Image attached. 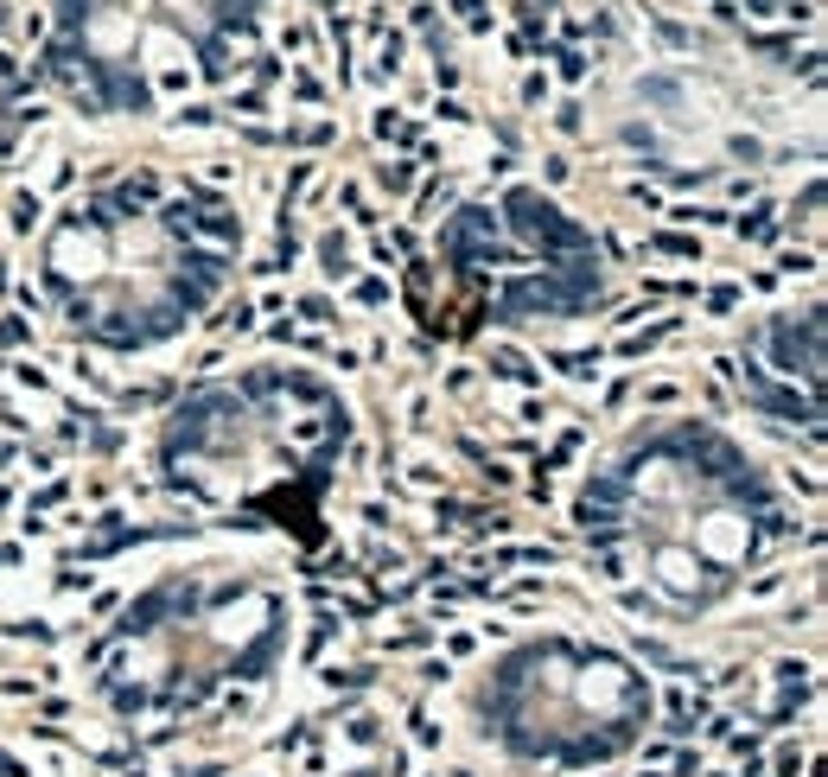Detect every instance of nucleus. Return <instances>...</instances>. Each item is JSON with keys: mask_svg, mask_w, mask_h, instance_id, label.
Segmentation results:
<instances>
[{"mask_svg": "<svg viewBox=\"0 0 828 777\" xmlns=\"http://www.w3.org/2000/svg\"><path fill=\"white\" fill-rule=\"evenodd\" d=\"M561 77H586V58H580V51H561Z\"/></svg>", "mask_w": 828, "mask_h": 777, "instance_id": "nucleus-4", "label": "nucleus"}, {"mask_svg": "<svg viewBox=\"0 0 828 777\" xmlns=\"http://www.w3.org/2000/svg\"><path fill=\"white\" fill-rule=\"evenodd\" d=\"M395 64H402V32H389V39H383V45H376V71H383V77H389V71H395Z\"/></svg>", "mask_w": 828, "mask_h": 777, "instance_id": "nucleus-1", "label": "nucleus"}, {"mask_svg": "<svg viewBox=\"0 0 828 777\" xmlns=\"http://www.w3.org/2000/svg\"><path fill=\"white\" fill-rule=\"evenodd\" d=\"M0 32H7V7H0Z\"/></svg>", "mask_w": 828, "mask_h": 777, "instance_id": "nucleus-5", "label": "nucleus"}, {"mask_svg": "<svg viewBox=\"0 0 828 777\" xmlns=\"http://www.w3.org/2000/svg\"><path fill=\"white\" fill-rule=\"evenodd\" d=\"M0 459H7V446H0Z\"/></svg>", "mask_w": 828, "mask_h": 777, "instance_id": "nucleus-6", "label": "nucleus"}, {"mask_svg": "<svg viewBox=\"0 0 828 777\" xmlns=\"http://www.w3.org/2000/svg\"><path fill=\"white\" fill-rule=\"evenodd\" d=\"M325 274H351V249L338 236H325Z\"/></svg>", "mask_w": 828, "mask_h": 777, "instance_id": "nucleus-2", "label": "nucleus"}, {"mask_svg": "<svg viewBox=\"0 0 828 777\" xmlns=\"http://www.w3.org/2000/svg\"><path fill=\"white\" fill-rule=\"evenodd\" d=\"M453 7H459V13H465V20H472L478 32H485V26H491V13H485V0H453Z\"/></svg>", "mask_w": 828, "mask_h": 777, "instance_id": "nucleus-3", "label": "nucleus"}]
</instances>
